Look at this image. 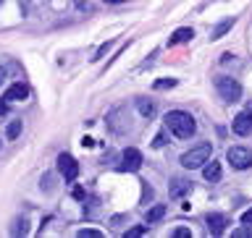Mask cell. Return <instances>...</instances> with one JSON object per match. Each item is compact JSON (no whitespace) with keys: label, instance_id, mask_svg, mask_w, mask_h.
Returning <instances> with one entry per match:
<instances>
[{"label":"cell","instance_id":"obj_2","mask_svg":"<svg viewBox=\"0 0 252 238\" xmlns=\"http://www.w3.org/2000/svg\"><path fill=\"white\" fill-rule=\"evenodd\" d=\"M210 155H213V147H210V141H202V144H197V147H192V149H189V152H184V155H181V165H184L187 170L202 168V165L210 160Z\"/></svg>","mask_w":252,"mask_h":238},{"label":"cell","instance_id":"obj_4","mask_svg":"<svg viewBox=\"0 0 252 238\" xmlns=\"http://www.w3.org/2000/svg\"><path fill=\"white\" fill-rule=\"evenodd\" d=\"M226 160L231 162V168H236V170H247L252 165V152L244 147H228Z\"/></svg>","mask_w":252,"mask_h":238},{"label":"cell","instance_id":"obj_3","mask_svg":"<svg viewBox=\"0 0 252 238\" xmlns=\"http://www.w3.org/2000/svg\"><path fill=\"white\" fill-rule=\"evenodd\" d=\"M216 92L226 102H239L242 100V84L231 76H216Z\"/></svg>","mask_w":252,"mask_h":238},{"label":"cell","instance_id":"obj_10","mask_svg":"<svg viewBox=\"0 0 252 238\" xmlns=\"http://www.w3.org/2000/svg\"><path fill=\"white\" fill-rule=\"evenodd\" d=\"M202 176H205L208 184H218V181H220V162L208 160V162L202 165Z\"/></svg>","mask_w":252,"mask_h":238},{"label":"cell","instance_id":"obj_9","mask_svg":"<svg viewBox=\"0 0 252 238\" xmlns=\"http://www.w3.org/2000/svg\"><path fill=\"white\" fill-rule=\"evenodd\" d=\"M29 97V86L27 84H13V86H8V92L3 94V100L5 102H19V100H27Z\"/></svg>","mask_w":252,"mask_h":238},{"label":"cell","instance_id":"obj_5","mask_svg":"<svg viewBox=\"0 0 252 238\" xmlns=\"http://www.w3.org/2000/svg\"><path fill=\"white\" fill-rule=\"evenodd\" d=\"M58 170H61L63 181H68V184H74V181H76V176H79V162L74 160V155H68V152L58 155Z\"/></svg>","mask_w":252,"mask_h":238},{"label":"cell","instance_id":"obj_12","mask_svg":"<svg viewBox=\"0 0 252 238\" xmlns=\"http://www.w3.org/2000/svg\"><path fill=\"white\" fill-rule=\"evenodd\" d=\"M192 37H194V31H192V29H189V26H181V29H176V31L171 34L168 45H171V47H173V45H184V42H189Z\"/></svg>","mask_w":252,"mask_h":238},{"label":"cell","instance_id":"obj_19","mask_svg":"<svg viewBox=\"0 0 252 238\" xmlns=\"http://www.w3.org/2000/svg\"><path fill=\"white\" fill-rule=\"evenodd\" d=\"M21 133V121H13L11 126H8V139H16Z\"/></svg>","mask_w":252,"mask_h":238},{"label":"cell","instance_id":"obj_23","mask_svg":"<svg viewBox=\"0 0 252 238\" xmlns=\"http://www.w3.org/2000/svg\"><path fill=\"white\" fill-rule=\"evenodd\" d=\"M242 223H244V225H252V210H247V212L242 215Z\"/></svg>","mask_w":252,"mask_h":238},{"label":"cell","instance_id":"obj_17","mask_svg":"<svg viewBox=\"0 0 252 238\" xmlns=\"http://www.w3.org/2000/svg\"><path fill=\"white\" fill-rule=\"evenodd\" d=\"M147 233V225H134L126 231V238H139V236H145Z\"/></svg>","mask_w":252,"mask_h":238},{"label":"cell","instance_id":"obj_1","mask_svg":"<svg viewBox=\"0 0 252 238\" xmlns=\"http://www.w3.org/2000/svg\"><path fill=\"white\" fill-rule=\"evenodd\" d=\"M165 129H168L173 136H179V139H189V136H194L197 123H194V118L189 115L187 110H171V113L165 115Z\"/></svg>","mask_w":252,"mask_h":238},{"label":"cell","instance_id":"obj_16","mask_svg":"<svg viewBox=\"0 0 252 238\" xmlns=\"http://www.w3.org/2000/svg\"><path fill=\"white\" fill-rule=\"evenodd\" d=\"M171 86H176V79H160V81H155L153 84V89H171Z\"/></svg>","mask_w":252,"mask_h":238},{"label":"cell","instance_id":"obj_21","mask_svg":"<svg viewBox=\"0 0 252 238\" xmlns=\"http://www.w3.org/2000/svg\"><path fill=\"white\" fill-rule=\"evenodd\" d=\"M192 236V231H187V228H176V231H173V238H189Z\"/></svg>","mask_w":252,"mask_h":238},{"label":"cell","instance_id":"obj_7","mask_svg":"<svg viewBox=\"0 0 252 238\" xmlns=\"http://www.w3.org/2000/svg\"><path fill=\"white\" fill-rule=\"evenodd\" d=\"M231 129H234L236 136H250L252 133V110H242V113L231 121Z\"/></svg>","mask_w":252,"mask_h":238},{"label":"cell","instance_id":"obj_22","mask_svg":"<svg viewBox=\"0 0 252 238\" xmlns=\"http://www.w3.org/2000/svg\"><path fill=\"white\" fill-rule=\"evenodd\" d=\"M163 144H165V133H158L155 141H153V147H163Z\"/></svg>","mask_w":252,"mask_h":238},{"label":"cell","instance_id":"obj_25","mask_svg":"<svg viewBox=\"0 0 252 238\" xmlns=\"http://www.w3.org/2000/svg\"><path fill=\"white\" fill-rule=\"evenodd\" d=\"M3 81H5V68H0V86H3Z\"/></svg>","mask_w":252,"mask_h":238},{"label":"cell","instance_id":"obj_13","mask_svg":"<svg viewBox=\"0 0 252 238\" xmlns=\"http://www.w3.org/2000/svg\"><path fill=\"white\" fill-rule=\"evenodd\" d=\"M165 212H168V207H165V204H155V207H150V210H147V215H145L147 225H153V223H160V220L165 217Z\"/></svg>","mask_w":252,"mask_h":238},{"label":"cell","instance_id":"obj_11","mask_svg":"<svg viewBox=\"0 0 252 238\" xmlns=\"http://www.w3.org/2000/svg\"><path fill=\"white\" fill-rule=\"evenodd\" d=\"M189 191H192V181L176 178V181L171 184V196H173V199H181V196H184V194H189Z\"/></svg>","mask_w":252,"mask_h":238},{"label":"cell","instance_id":"obj_8","mask_svg":"<svg viewBox=\"0 0 252 238\" xmlns=\"http://www.w3.org/2000/svg\"><path fill=\"white\" fill-rule=\"evenodd\" d=\"M205 225H208V233L220 236V233L226 231V225H228V217L220 215V212H210V215L205 217Z\"/></svg>","mask_w":252,"mask_h":238},{"label":"cell","instance_id":"obj_18","mask_svg":"<svg viewBox=\"0 0 252 238\" xmlns=\"http://www.w3.org/2000/svg\"><path fill=\"white\" fill-rule=\"evenodd\" d=\"M234 238H252V225H242V228H236V231L231 233Z\"/></svg>","mask_w":252,"mask_h":238},{"label":"cell","instance_id":"obj_20","mask_svg":"<svg viewBox=\"0 0 252 238\" xmlns=\"http://www.w3.org/2000/svg\"><path fill=\"white\" fill-rule=\"evenodd\" d=\"M76 236H79V238H100L102 233H100V231H92V228H82Z\"/></svg>","mask_w":252,"mask_h":238},{"label":"cell","instance_id":"obj_26","mask_svg":"<svg viewBox=\"0 0 252 238\" xmlns=\"http://www.w3.org/2000/svg\"><path fill=\"white\" fill-rule=\"evenodd\" d=\"M105 3H126V0H105Z\"/></svg>","mask_w":252,"mask_h":238},{"label":"cell","instance_id":"obj_24","mask_svg":"<svg viewBox=\"0 0 252 238\" xmlns=\"http://www.w3.org/2000/svg\"><path fill=\"white\" fill-rule=\"evenodd\" d=\"M8 113V102L3 100V102H0V115H5Z\"/></svg>","mask_w":252,"mask_h":238},{"label":"cell","instance_id":"obj_15","mask_svg":"<svg viewBox=\"0 0 252 238\" xmlns=\"http://www.w3.org/2000/svg\"><path fill=\"white\" fill-rule=\"evenodd\" d=\"M137 110L145 118H153L155 115V105H153V102H147V100H137Z\"/></svg>","mask_w":252,"mask_h":238},{"label":"cell","instance_id":"obj_6","mask_svg":"<svg viewBox=\"0 0 252 238\" xmlns=\"http://www.w3.org/2000/svg\"><path fill=\"white\" fill-rule=\"evenodd\" d=\"M139 168H142V152H139V149H134V147L124 149V155H121V170L137 173Z\"/></svg>","mask_w":252,"mask_h":238},{"label":"cell","instance_id":"obj_14","mask_svg":"<svg viewBox=\"0 0 252 238\" xmlns=\"http://www.w3.org/2000/svg\"><path fill=\"white\" fill-rule=\"evenodd\" d=\"M231 26H234V19H228V21H223V24H218V26L213 29V34H210V39H220V37H223V34H226V31L231 29Z\"/></svg>","mask_w":252,"mask_h":238},{"label":"cell","instance_id":"obj_27","mask_svg":"<svg viewBox=\"0 0 252 238\" xmlns=\"http://www.w3.org/2000/svg\"><path fill=\"white\" fill-rule=\"evenodd\" d=\"M0 3H3V0H0Z\"/></svg>","mask_w":252,"mask_h":238}]
</instances>
